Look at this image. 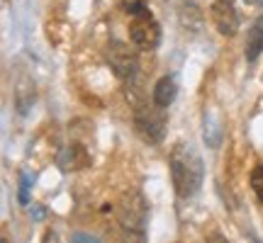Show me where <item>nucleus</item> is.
<instances>
[{
  "label": "nucleus",
  "instance_id": "nucleus-1",
  "mask_svg": "<svg viewBox=\"0 0 263 243\" xmlns=\"http://www.w3.org/2000/svg\"><path fill=\"white\" fill-rule=\"evenodd\" d=\"M171 180H173V187L178 197H195L197 190L202 187V178H205V166H202V158L193 146H185V144H176L173 151H171Z\"/></svg>",
  "mask_w": 263,
  "mask_h": 243
},
{
  "label": "nucleus",
  "instance_id": "nucleus-2",
  "mask_svg": "<svg viewBox=\"0 0 263 243\" xmlns=\"http://www.w3.org/2000/svg\"><path fill=\"white\" fill-rule=\"evenodd\" d=\"M163 107H149V105H141L137 107V112H134V131H137V136H139L144 144H151V146H156L163 141L166 136V124H168V117L166 112H161Z\"/></svg>",
  "mask_w": 263,
  "mask_h": 243
},
{
  "label": "nucleus",
  "instance_id": "nucleus-3",
  "mask_svg": "<svg viewBox=\"0 0 263 243\" xmlns=\"http://www.w3.org/2000/svg\"><path fill=\"white\" fill-rule=\"evenodd\" d=\"M117 216H120V224L124 226V231H144L146 229V219H149V205L141 197V192L127 190L120 197Z\"/></svg>",
  "mask_w": 263,
  "mask_h": 243
},
{
  "label": "nucleus",
  "instance_id": "nucleus-4",
  "mask_svg": "<svg viewBox=\"0 0 263 243\" xmlns=\"http://www.w3.org/2000/svg\"><path fill=\"white\" fill-rule=\"evenodd\" d=\"M105 58H107L110 68L115 71V75L122 78V80H132L137 75V71H139L137 54L127 44H122V42H112L107 47V51H105Z\"/></svg>",
  "mask_w": 263,
  "mask_h": 243
},
{
  "label": "nucleus",
  "instance_id": "nucleus-5",
  "mask_svg": "<svg viewBox=\"0 0 263 243\" xmlns=\"http://www.w3.org/2000/svg\"><path fill=\"white\" fill-rule=\"evenodd\" d=\"M129 39L134 42V47L151 51V49L159 47L161 42V27L159 22L149 15H139V17H132L129 22Z\"/></svg>",
  "mask_w": 263,
  "mask_h": 243
},
{
  "label": "nucleus",
  "instance_id": "nucleus-6",
  "mask_svg": "<svg viewBox=\"0 0 263 243\" xmlns=\"http://www.w3.org/2000/svg\"><path fill=\"white\" fill-rule=\"evenodd\" d=\"M210 17L222 37H234L239 32V12L232 0H215L210 5Z\"/></svg>",
  "mask_w": 263,
  "mask_h": 243
},
{
  "label": "nucleus",
  "instance_id": "nucleus-7",
  "mask_svg": "<svg viewBox=\"0 0 263 243\" xmlns=\"http://www.w3.org/2000/svg\"><path fill=\"white\" fill-rule=\"evenodd\" d=\"M57 163L64 173H76V170H83V168L90 166V156H88L85 146H81V144H71V146H66V149L59 151Z\"/></svg>",
  "mask_w": 263,
  "mask_h": 243
},
{
  "label": "nucleus",
  "instance_id": "nucleus-8",
  "mask_svg": "<svg viewBox=\"0 0 263 243\" xmlns=\"http://www.w3.org/2000/svg\"><path fill=\"white\" fill-rule=\"evenodd\" d=\"M263 54V17H258L249 27V34H246V47H244V56L249 64H254L256 58Z\"/></svg>",
  "mask_w": 263,
  "mask_h": 243
},
{
  "label": "nucleus",
  "instance_id": "nucleus-9",
  "mask_svg": "<svg viewBox=\"0 0 263 243\" xmlns=\"http://www.w3.org/2000/svg\"><path fill=\"white\" fill-rule=\"evenodd\" d=\"M176 93H178L176 78H173V75H163V78H159V83L154 85V105L168 107V105L176 100Z\"/></svg>",
  "mask_w": 263,
  "mask_h": 243
},
{
  "label": "nucleus",
  "instance_id": "nucleus-10",
  "mask_svg": "<svg viewBox=\"0 0 263 243\" xmlns=\"http://www.w3.org/2000/svg\"><path fill=\"white\" fill-rule=\"evenodd\" d=\"M34 83L32 80H20L17 88H15V107H17V112L20 114H27L29 112V107L34 105Z\"/></svg>",
  "mask_w": 263,
  "mask_h": 243
},
{
  "label": "nucleus",
  "instance_id": "nucleus-11",
  "mask_svg": "<svg viewBox=\"0 0 263 243\" xmlns=\"http://www.w3.org/2000/svg\"><path fill=\"white\" fill-rule=\"evenodd\" d=\"M215 119V112L210 110V112H205V141L207 146H219V139H222V127H219V121H212Z\"/></svg>",
  "mask_w": 263,
  "mask_h": 243
},
{
  "label": "nucleus",
  "instance_id": "nucleus-12",
  "mask_svg": "<svg viewBox=\"0 0 263 243\" xmlns=\"http://www.w3.org/2000/svg\"><path fill=\"white\" fill-rule=\"evenodd\" d=\"M32 183H34V175H29V173L20 175V192H17L20 205H29V187H32Z\"/></svg>",
  "mask_w": 263,
  "mask_h": 243
},
{
  "label": "nucleus",
  "instance_id": "nucleus-13",
  "mask_svg": "<svg viewBox=\"0 0 263 243\" xmlns=\"http://www.w3.org/2000/svg\"><path fill=\"white\" fill-rule=\"evenodd\" d=\"M251 190H254L256 199L263 205V166H256L251 170Z\"/></svg>",
  "mask_w": 263,
  "mask_h": 243
},
{
  "label": "nucleus",
  "instance_id": "nucleus-14",
  "mask_svg": "<svg viewBox=\"0 0 263 243\" xmlns=\"http://www.w3.org/2000/svg\"><path fill=\"white\" fill-rule=\"evenodd\" d=\"M124 10L129 12L132 17H139V15H149L151 12V10L146 8V3H144V0H132V3L124 5Z\"/></svg>",
  "mask_w": 263,
  "mask_h": 243
},
{
  "label": "nucleus",
  "instance_id": "nucleus-15",
  "mask_svg": "<svg viewBox=\"0 0 263 243\" xmlns=\"http://www.w3.org/2000/svg\"><path fill=\"white\" fill-rule=\"evenodd\" d=\"M71 243H103L98 236L93 234H83V231H78V234L71 236Z\"/></svg>",
  "mask_w": 263,
  "mask_h": 243
},
{
  "label": "nucleus",
  "instance_id": "nucleus-16",
  "mask_svg": "<svg viewBox=\"0 0 263 243\" xmlns=\"http://www.w3.org/2000/svg\"><path fill=\"white\" fill-rule=\"evenodd\" d=\"M122 243H146V236L144 231H124Z\"/></svg>",
  "mask_w": 263,
  "mask_h": 243
},
{
  "label": "nucleus",
  "instance_id": "nucleus-17",
  "mask_svg": "<svg viewBox=\"0 0 263 243\" xmlns=\"http://www.w3.org/2000/svg\"><path fill=\"white\" fill-rule=\"evenodd\" d=\"M42 243H61V236H59L54 229H49L47 234H44V238H42Z\"/></svg>",
  "mask_w": 263,
  "mask_h": 243
},
{
  "label": "nucleus",
  "instance_id": "nucleus-18",
  "mask_svg": "<svg viewBox=\"0 0 263 243\" xmlns=\"http://www.w3.org/2000/svg\"><path fill=\"white\" fill-rule=\"evenodd\" d=\"M207 243H229V241H227V238L219 234V231H212V234L207 236Z\"/></svg>",
  "mask_w": 263,
  "mask_h": 243
},
{
  "label": "nucleus",
  "instance_id": "nucleus-19",
  "mask_svg": "<svg viewBox=\"0 0 263 243\" xmlns=\"http://www.w3.org/2000/svg\"><path fill=\"white\" fill-rule=\"evenodd\" d=\"M29 214L39 221V219H44V214H47V212H44V207H42V205H37V207H32V212H29Z\"/></svg>",
  "mask_w": 263,
  "mask_h": 243
},
{
  "label": "nucleus",
  "instance_id": "nucleus-20",
  "mask_svg": "<svg viewBox=\"0 0 263 243\" xmlns=\"http://www.w3.org/2000/svg\"><path fill=\"white\" fill-rule=\"evenodd\" d=\"M244 3H249V5H258V3H263V0H244Z\"/></svg>",
  "mask_w": 263,
  "mask_h": 243
},
{
  "label": "nucleus",
  "instance_id": "nucleus-21",
  "mask_svg": "<svg viewBox=\"0 0 263 243\" xmlns=\"http://www.w3.org/2000/svg\"><path fill=\"white\" fill-rule=\"evenodd\" d=\"M0 243H10V241H8V238H3V241H0Z\"/></svg>",
  "mask_w": 263,
  "mask_h": 243
}]
</instances>
